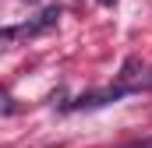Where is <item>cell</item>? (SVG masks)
I'll list each match as a JSON object with an SVG mask.
<instances>
[{
  "label": "cell",
  "mask_w": 152,
  "mask_h": 148,
  "mask_svg": "<svg viewBox=\"0 0 152 148\" xmlns=\"http://www.w3.org/2000/svg\"><path fill=\"white\" fill-rule=\"evenodd\" d=\"M131 148H152V138H142V141H134Z\"/></svg>",
  "instance_id": "1"
},
{
  "label": "cell",
  "mask_w": 152,
  "mask_h": 148,
  "mask_svg": "<svg viewBox=\"0 0 152 148\" xmlns=\"http://www.w3.org/2000/svg\"><path fill=\"white\" fill-rule=\"evenodd\" d=\"M99 4H103V7H113V4H117V0H99Z\"/></svg>",
  "instance_id": "2"
}]
</instances>
